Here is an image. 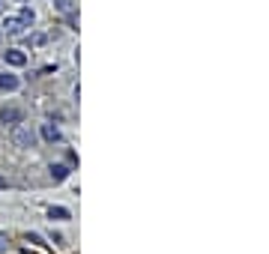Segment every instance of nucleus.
<instances>
[{
  "label": "nucleus",
  "instance_id": "nucleus-1",
  "mask_svg": "<svg viewBox=\"0 0 269 254\" xmlns=\"http://www.w3.org/2000/svg\"><path fill=\"white\" fill-rule=\"evenodd\" d=\"M12 141H15L18 147H33L36 135H33L30 129H24V126H15V129H12Z\"/></svg>",
  "mask_w": 269,
  "mask_h": 254
},
{
  "label": "nucleus",
  "instance_id": "nucleus-2",
  "mask_svg": "<svg viewBox=\"0 0 269 254\" xmlns=\"http://www.w3.org/2000/svg\"><path fill=\"white\" fill-rule=\"evenodd\" d=\"M3 57H6L9 66H24V63H27V54H24V51H15V48H9Z\"/></svg>",
  "mask_w": 269,
  "mask_h": 254
},
{
  "label": "nucleus",
  "instance_id": "nucleus-3",
  "mask_svg": "<svg viewBox=\"0 0 269 254\" xmlns=\"http://www.w3.org/2000/svg\"><path fill=\"white\" fill-rule=\"evenodd\" d=\"M42 138L54 144V141H60V129H57V126H51V123H42Z\"/></svg>",
  "mask_w": 269,
  "mask_h": 254
},
{
  "label": "nucleus",
  "instance_id": "nucleus-4",
  "mask_svg": "<svg viewBox=\"0 0 269 254\" xmlns=\"http://www.w3.org/2000/svg\"><path fill=\"white\" fill-rule=\"evenodd\" d=\"M48 219H54V222H69V210H63V207H51V210H48Z\"/></svg>",
  "mask_w": 269,
  "mask_h": 254
},
{
  "label": "nucleus",
  "instance_id": "nucleus-5",
  "mask_svg": "<svg viewBox=\"0 0 269 254\" xmlns=\"http://www.w3.org/2000/svg\"><path fill=\"white\" fill-rule=\"evenodd\" d=\"M0 90H18V78L15 75H0Z\"/></svg>",
  "mask_w": 269,
  "mask_h": 254
},
{
  "label": "nucleus",
  "instance_id": "nucleus-6",
  "mask_svg": "<svg viewBox=\"0 0 269 254\" xmlns=\"http://www.w3.org/2000/svg\"><path fill=\"white\" fill-rule=\"evenodd\" d=\"M51 177H54L57 183H63V180L69 177V168H66V165H51Z\"/></svg>",
  "mask_w": 269,
  "mask_h": 254
},
{
  "label": "nucleus",
  "instance_id": "nucleus-7",
  "mask_svg": "<svg viewBox=\"0 0 269 254\" xmlns=\"http://www.w3.org/2000/svg\"><path fill=\"white\" fill-rule=\"evenodd\" d=\"M6 33H21L24 30V24H21V18H6Z\"/></svg>",
  "mask_w": 269,
  "mask_h": 254
},
{
  "label": "nucleus",
  "instance_id": "nucleus-8",
  "mask_svg": "<svg viewBox=\"0 0 269 254\" xmlns=\"http://www.w3.org/2000/svg\"><path fill=\"white\" fill-rule=\"evenodd\" d=\"M18 117H21V114H18L15 108H3V111H0V120H3V123H18Z\"/></svg>",
  "mask_w": 269,
  "mask_h": 254
},
{
  "label": "nucleus",
  "instance_id": "nucleus-9",
  "mask_svg": "<svg viewBox=\"0 0 269 254\" xmlns=\"http://www.w3.org/2000/svg\"><path fill=\"white\" fill-rule=\"evenodd\" d=\"M21 24H24V27H27V24H33V9H27V6L21 9Z\"/></svg>",
  "mask_w": 269,
  "mask_h": 254
},
{
  "label": "nucleus",
  "instance_id": "nucleus-10",
  "mask_svg": "<svg viewBox=\"0 0 269 254\" xmlns=\"http://www.w3.org/2000/svg\"><path fill=\"white\" fill-rule=\"evenodd\" d=\"M54 6H57L60 12H72V0H54Z\"/></svg>",
  "mask_w": 269,
  "mask_h": 254
}]
</instances>
